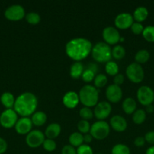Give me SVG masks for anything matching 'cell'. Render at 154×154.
I'll list each match as a JSON object with an SVG mask.
<instances>
[{"mask_svg":"<svg viewBox=\"0 0 154 154\" xmlns=\"http://www.w3.org/2000/svg\"><path fill=\"white\" fill-rule=\"evenodd\" d=\"M92 44L85 38H75L66 43L65 51L68 57L76 61L83 60L91 52Z\"/></svg>","mask_w":154,"mask_h":154,"instance_id":"obj_1","label":"cell"},{"mask_svg":"<svg viewBox=\"0 0 154 154\" xmlns=\"http://www.w3.org/2000/svg\"><path fill=\"white\" fill-rule=\"evenodd\" d=\"M38 105L36 95L30 92H24L15 99L14 110L22 117H28L35 113Z\"/></svg>","mask_w":154,"mask_h":154,"instance_id":"obj_2","label":"cell"},{"mask_svg":"<svg viewBox=\"0 0 154 154\" xmlns=\"http://www.w3.org/2000/svg\"><path fill=\"white\" fill-rule=\"evenodd\" d=\"M79 101L85 107H94L98 103L99 91L95 86L86 84L84 85L79 93Z\"/></svg>","mask_w":154,"mask_h":154,"instance_id":"obj_3","label":"cell"},{"mask_svg":"<svg viewBox=\"0 0 154 154\" xmlns=\"http://www.w3.org/2000/svg\"><path fill=\"white\" fill-rule=\"evenodd\" d=\"M92 57L99 63H107L112 58V48L106 42H99L91 49Z\"/></svg>","mask_w":154,"mask_h":154,"instance_id":"obj_4","label":"cell"},{"mask_svg":"<svg viewBox=\"0 0 154 154\" xmlns=\"http://www.w3.org/2000/svg\"><path fill=\"white\" fill-rule=\"evenodd\" d=\"M110 133V125L104 120H98L91 126L90 134L98 140L104 139Z\"/></svg>","mask_w":154,"mask_h":154,"instance_id":"obj_5","label":"cell"},{"mask_svg":"<svg viewBox=\"0 0 154 154\" xmlns=\"http://www.w3.org/2000/svg\"><path fill=\"white\" fill-rule=\"evenodd\" d=\"M125 72L128 79L134 83L141 82L144 78V71L143 67L136 62L128 65Z\"/></svg>","mask_w":154,"mask_h":154,"instance_id":"obj_6","label":"cell"},{"mask_svg":"<svg viewBox=\"0 0 154 154\" xmlns=\"http://www.w3.org/2000/svg\"><path fill=\"white\" fill-rule=\"evenodd\" d=\"M137 98L142 105H151L154 102V91L148 86H141L137 91Z\"/></svg>","mask_w":154,"mask_h":154,"instance_id":"obj_7","label":"cell"},{"mask_svg":"<svg viewBox=\"0 0 154 154\" xmlns=\"http://www.w3.org/2000/svg\"><path fill=\"white\" fill-rule=\"evenodd\" d=\"M18 121V114L14 109H6L0 115V124L6 129L15 126Z\"/></svg>","mask_w":154,"mask_h":154,"instance_id":"obj_8","label":"cell"},{"mask_svg":"<svg viewBox=\"0 0 154 154\" xmlns=\"http://www.w3.org/2000/svg\"><path fill=\"white\" fill-rule=\"evenodd\" d=\"M45 134L39 129L31 130L26 137V143L29 147L36 148L43 144L45 141Z\"/></svg>","mask_w":154,"mask_h":154,"instance_id":"obj_9","label":"cell"},{"mask_svg":"<svg viewBox=\"0 0 154 154\" xmlns=\"http://www.w3.org/2000/svg\"><path fill=\"white\" fill-rule=\"evenodd\" d=\"M25 16L24 8L21 5H12L5 11V17L9 20H20Z\"/></svg>","mask_w":154,"mask_h":154,"instance_id":"obj_10","label":"cell"},{"mask_svg":"<svg viewBox=\"0 0 154 154\" xmlns=\"http://www.w3.org/2000/svg\"><path fill=\"white\" fill-rule=\"evenodd\" d=\"M112 107L110 102H107V101H102V102H98L95 105V110H94V115L98 120H103L110 115Z\"/></svg>","mask_w":154,"mask_h":154,"instance_id":"obj_11","label":"cell"},{"mask_svg":"<svg viewBox=\"0 0 154 154\" xmlns=\"http://www.w3.org/2000/svg\"><path fill=\"white\" fill-rule=\"evenodd\" d=\"M103 38L106 43L109 45H114L119 42L120 39V34L117 29L113 26H107L103 30Z\"/></svg>","mask_w":154,"mask_h":154,"instance_id":"obj_12","label":"cell"},{"mask_svg":"<svg viewBox=\"0 0 154 154\" xmlns=\"http://www.w3.org/2000/svg\"><path fill=\"white\" fill-rule=\"evenodd\" d=\"M133 20H134V18L131 14L128 13V12H122L116 17L114 23L116 27L124 29L131 27V26L134 23Z\"/></svg>","mask_w":154,"mask_h":154,"instance_id":"obj_13","label":"cell"},{"mask_svg":"<svg viewBox=\"0 0 154 154\" xmlns=\"http://www.w3.org/2000/svg\"><path fill=\"white\" fill-rule=\"evenodd\" d=\"M106 96L110 102L116 103L122 97V90L120 86L113 84L107 87L106 90Z\"/></svg>","mask_w":154,"mask_h":154,"instance_id":"obj_14","label":"cell"},{"mask_svg":"<svg viewBox=\"0 0 154 154\" xmlns=\"http://www.w3.org/2000/svg\"><path fill=\"white\" fill-rule=\"evenodd\" d=\"M32 126H33V123H32L31 119L28 117H23L18 120L14 128L18 134H21V135L27 134V135L31 131Z\"/></svg>","mask_w":154,"mask_h":154,"instance_id":"obj_15","label":"cell"},{"mask_svg":"<svg viewBox=\"0 0 154 154\" xmlns=\"http://www.w3.org/2000/svg\"><path fill=\"white\" fill-rule=\"evenodd\" d=\"M110 126L114 130L117 132H123L127 128V121L122 116L116 115L113 116L110 120Z\"/></svg>","mask_w":154,"mask_h":154,"instance_id":"obj_16","label":"cell"},{"mask_svg":"<svg viewBox=\"0 0 154 154\" xmlns=\"http://www.w3.org/2000/svg\"><path fill=\"white\" fill-rule=\"evenodd\" d=\"M79 102V94L75 91H69L63 96V103L66 107L69 108H74L77 106Z\"/></svg>","mask_w":154,"mask_h":154,"instance_id":"obj_17","label":"cell"},{"mask_svg":"<svg viewBox=\"0 0 154 154\" xmlns=\"http://www.w3.org/2000/svg\"><path fill=\"white\" fill-rule=\"evenodd\" d=\"M61 132V126L60 124L57 123H50L46 127L45 131V135L48 138L53 139L55 138L60 135Z\"/></svg>","mask_w":154,"mask_h":154,"instance_id":"obj_18","label":"cell"},{"mask_svg":"<svg viewBox=\"0 0 154 154\" xmlns=\"http://www.w3.org/2000/svg\"><path fill=\"white\" fill-rule=\"evenodd\" d=\"M122 109L125 111L126 114H131L136 111L137 108V103L136 101L134 100L133 98L128 97L126 99H124L123 102H122Z\"/></svg>","mask_w":154,"mask_h":154,"instance_id":"obj_19","label":"cell"},{"mask_svg":"<svg viewBox=\"0 0 154 154\" xmlns=\"http://www.w3.org/2000/svg\"><path fill=\"white\" fill-rule=\"evenodd\" d=\"M0 101L7 109H11L14 105L15 99L12 93H9V92H5L2 94L1 97H0Z\"/></svg>","mask_w":154,"mask_h":154,"instance_id":"obj_20","label":"cell"},{"mask_svg":"<svg viewBox=\"0 0 154 154\" xmlns=\"http://www.w3.org/2000/svg\"><path fill=\"white\" fill-rule=\"evenodd\" d=\"M148 12L147 8L144 6H139L137 8L134 10V13H133V18L136 20V22H142V21L145 20L146 17H148Z\"/></svg>","mask_w":154,"mask_h":154,"instance_id":"obj_21","label":"cell"},{"mask_svg":"<svg viewBox=\"0 0 154 154\" xmlns=\"http://www.w3.org/2000/svg\"><path fill=\"white\" fill-rule=\"evenodd\" d=\"M84 71V66L83 64L79 61H76L72 63L69 69V74L70 76L73 78H79L82 77V75Z\"/></svg>","mask_w":154,"mask_h":154,"instance_id":"obj_22","label":"cell"},{"mask_svg":"<svg viewBox=\"0 0 154 154\" xmlns=\"http://www.w3.org/2000/svg\"><path fill=\"white\" fill-rule=\"evenodd\" d=\"M31 120L35 126H42L47 120V115L43 111H36L32 115Z\"/></svg>","mask_w":154,"mask_h":154,"instance_id":"obj_23","label":"cell"},{"mask_svg":"<svg viewBox=\"0 0 154 154\" xmlns=\"http://www.w3.org/2000/svg\"><path fill=\"white\" fill-rule=\"evenodd\" d=\"M83 141H84V138L81 132H72L69 137V142L72 147H79L82 144Z\"/></svg>","mask_w":154,"mask_h":154,"instance_id":"obj_24","label":"cell"},{"mask_svg":"<svg viewBox=\"0 0 154 154\" xmlns=\"http://www.w3.org/2000/svg\"><path fill=\"white\" fill-rule=\"evenodd\" d=\"M149 51H146L145 49L139 50L137 53H136L135 56H134V60H135L136 63L138 64H141V63H145L149 60Z\"/></svg>","mask_w":154,"mask_h":154,"instance_id":"obj_25","label":"cell"},{"mask_svg":"<svg viewBox=\"0 0 154 154\" xmlns=\"http://www.w3.org/2000/svg\"><path fill=\"white\" fill-rule=\"evenodd\" d=\"M146 117V111L143 109H137L132 114V120L136 124H141L145 121Z\"/></svg>","mask_w":154,"mask_h":154,"instance_id":"obj_26","label":"cell"},{"mask_svg":"<svg viewBox=\"0 0 154 154\" xmlns=\"http://www.w3.org/2000/svg\"><path fill=\"white\" fill-rule=\"evenodd\" d=\"M125 55V49L123 46L120 45H117L112 49V57L116 60H121Z\"/></svg>","mask_w":154,"mask_h":154,"instance_id":"obj_27","label":"cell"},{"mask_svg":"<svg viewBox=\"0 0 154 154\" xmlns=\"http://www.w3.org/2000/svg\"><path fill=\"white\" fill-rule=\"evenodd\" d=\"M111 154H131L129 147L123 144H117L113 146Z\"/></svg>","mask_w":154,"mask_h":154,"instance_id":"obj_28","label":"cell"},{"mask_svg":"<svg viewBox=\"0 0 154 154\" xmlns=\"http://www.w3.org/2000/svg\"><path fill=\"white\" fill-rule=\"evenodd\" d=\"M105 71L108 75H116L119 72V66L118 64L114 61H109L106 63Z\"/></svg>","mask_w":154,"mask_h":154,"instance_id":"obj_29","label":"cell"},{"mask_svg":"<svg viewBox=\"0 0 154 154\" xmlns=\"http://www.w3.org/2000/svg\"><path fill=\"white\" fill-rule=\"evenodd\" d=\"M145 40L149 42H154V26H147L142 32Z\"/></svg>","mask_w":154,"mask_h":154,"instance_id":"obj_30","label":"cell"},{"mask_svg":"<svg viewBox=\"0 0 154 154\" xmlns=\"http://www.w3.org/2000/svg\"><path fill=\"white\" fill-rule=\"evenodd\" d=\"M26 20L30 24H37L40 22L41 17L38 13L34 11L29 12L26 14Z\"/></svg>","mask_w":154,"mask_h":154,"instance_id":"obj_31","label":"cell"},{"mask_svg":"<svg viewBox=\"0 0 154 154\" xmlns=\"http://www.w3.org/2000/svg\"><path fill=\"white\" fill-rule=\"evenodd\" d=\"M107 77L104 74H98L94 78V84L95 87H103L107 84Z\"/></svg>","mask_w":154,"mask_h":154,"instance_id":"obj_32","label":"cell"},{"mask_svg":"<svg viewBox=\"0 0 154 154\" xmlns=\"http://www.w3.org/2000/svg\"><path fill=\"white\" fill-rule=\"evenodd\" d=\"M77 128H78L79 131L81 133L86 134V133H88V132L90 131L91 125L88 120H81L78 122Z\"/></svg>","mask_w":154,"mask_h":154,"instance_id":"obj_33","label":"cell"},{"mask_svg":"<svg viewBox=\"0 0 154 154\" xmlns=\"http://www.w3.org/2000/svg\"><path fill=\"white\" fill-rule=\"evenodd\" d=\"M79 115L82 120H88L93 117L94 113L90 108L85 106L79 110Z\"/></svg>","mask_w":154,"mask_h":154,"instance_id":"obj_34","label":"cell"},{"mask_svg":"<svg viewBox=\"0 0 154 154\" xmlns=\"http://www.w3.org/2000/svg\"><path fill=\"white\" fill-rule=\"evenodd\" d=\"M42 146H43V148L46 151L48 152L54 151L56 149V147H57V144H56L55 141L53 139H50V138L45 139L43 144H42Z\"/></svg>","mask_w":154,"mask_h":154,"instance_id":"obj_35","label":"cell"},{"mask_svg":"<svg viewBox=\"0 0 154 154\" xmlns=\"http://www.w3.org/2000/svg\"><path fill=\"white\" fill-rule=\"evenodd\" d=\"M95 77V73L92 72L91 70L88 69H85L83 71V73L82 75V78L85 82H90L92 80H94Z\"/></svg>","mask_w":154,"mask_h":154,"instance_id":"obj_36","label":"cell"},{"mask_svg":"<svg viewBox=\"0 0 154 154\" xmlns=\"http://www.w3.org/2000/svg\"><path fill=\"white\" fill-rule=\"evenodd\" d=\"M77 154H93V150L88 144H82L77 148Z\"/></svg>","mask_w":154,"mask_h":154,"instance_id":"obj_37","label":"cell"},{"mask_svg":"<svg viewBox=\"0 0 154 154\" xmlns=\"http://www.w3.org/2000/svg\"><path fill=\"white\" fill-rule=\"evenodd\" d=\"M143 29L144 28H143V25L139 22L133 23L132 25L131 26V31H132L133 33H134L136 35H139L143 32Z\"/></svg>","mask_w":154,"mask_h":154,"instance_id":"obj_38","label":"cell"},{"mask_svg":"<svg viewBox=\"0 0 154 154\" xmlns=\"http://www.w3.org/2000/svg\"><path fill=\"white\" fill-rule=\"evenodd\" d=\"M61 154H77L76 150L70 144L63 146L61 150Z\"/></svg>","mask_w":154,"mask_h":154,"instance_id":"obj_39","label":"cell"},{"mask_svg":"<svg viewBox=\"0 0 154 154\" xmlns=\"http://www.w3.org/2000/svg\"><path fill=\"white\" fill-rule=\"evenodd\" d=\"M145 141L149 144L154 145V131H149L145 134Z\"/></svg>","mask_w":154,"mask_h":154,"instance_id":"obj_40","label":"cell"},{"mask_svg":"<svg viewBox=\"0 0 154 154\" xmlns=\"http://www.w3.org/2000/svg\"><path fill=\"white\" fill-rule=\"evenodd\" d=\"M124 79H125L124 75H122V74L118 73L117 75H115L114 78H113V83H114V84H116V85L120 86L121 84H123Z\"/></svg>","mask_w":154,"mask_h":154,"instance_id":"obj_41","label":"cell"},{"mask_svg":"<svg viewBox=\"0 0 154 154\" xmlns=\"http://www.w3.org/2000/svg\"><path fill=\"white\" fill-rule=\"evenodd\" d=\"M8 148V144L4 138L0 137V154L5 153Z\"/></svg>","mask_w":154,"mask_h":154,"instance_id":"obj_42","label":"cell"},{"mask_svg":"<svg viewBox=\"0 0 154 154\" xmlns=\"http://www.w3.org/2000/svg\"><path fill=\"white\" fill-rule=\"evenodd\" d=\"M145 138L144 137L142 136H138L137 138H135L134 141V144L136 147H143L145 144Z\"/></svg>","mask_w":154,"mask_h":154,"instance_id":"obj_43","label":"cell"},{"mask_svg":"<svg viewBox=\"0 0 154 154\" xmlns=\"http://www.w3.org/2000/svg\"><path fill=\"white\" fill-rule=\"evenodd\" d=\"M87 69H90V70H91L92 72H94L95 73H96V72H98V66H97L95 63H89L88 65L87 66Z\"/></svg>","mask_w":154,"mask_h":154,"instance_id":"obj_44","label":"cell"},{"mask_svg":"<svg viewBox=\"0 0 154 154\" xmlns=\"http://www.w3.org/2000/svg\"><path fill=\"white\" fill-rule=\"evenodd\" d=\"M83 138H84L85 142L90 143L91 142L92 139H93V137H92V135L90 133H86L83 135Z\"/></svg>","mask_w":154,"mask_h":154,"instance_id":"obj_45","label":"cell"},{"mask_svg":"<svg viewBox=\"0 0 154 154\" xmlns=\"http://www.w3.org/2000/svg\"><path fill=\"white\" fill-rule=\"evenodd\" d=\"M146 111L147 113H149V114H151V113H152L154 111V106L153 105L151 104V105H146Z\"/></svg>","mask_w":154,"mask_h":154,"instance_id":"obj_46","label":"cell"},{"mask_svg":"<svg viewBox=\"0 0 154 154\" xmlns=\"http://www.w3.org/2000/svg\"><path fill=\"white\" fill-rule=\"evenodd\" d=\"M146 154H154V145L151 146L149 148H147L146 151Z\"/></svg>","mask_w":154,"mask_h":154,"instance_id":"obj_47","label":"cell"},{"mask_svg":"<svg viewBox=\"0 0 154 154\" xmlns=\"http://www.w3.org/2000/svg\"><path fill=\"white\" fill-rule=\"evenodd\" d=\"M124 41V38L123 37H120V39H119V42H123Z\"/></svg>","mask_w":154,"mask_h":154,"instance_id":"obj_48","label":"cell"},{"mask_svg":"<svg viewBox=\"0 0 154 154\" xmlns=\"http://www.w3.org/2000/svg\"><path fill=\"white\" fill-rule=\"evenodd\" d=\"M98 154H101V153H98Z\"/></svg>","mask_w":154,"mask_h":154,"instance_id":"obj_49","label":"cell"},{"mask_svg":"<svg viewBox=\"0 0 154 154\" xmlns=\"http://www.w3.org/2000/svg\"></svg>","mask_w":154,"mask_h":154,"instance_id":"obj_50","label":"cell"}]
</instances>
